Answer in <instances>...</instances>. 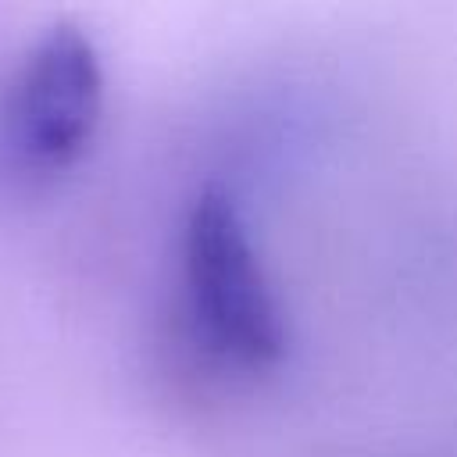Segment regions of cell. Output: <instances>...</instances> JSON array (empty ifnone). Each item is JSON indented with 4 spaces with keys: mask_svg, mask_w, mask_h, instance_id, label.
I'll return each mask as SVG.
<instances>
[{
    "mask_svg": "<svg viewBox=\"0 0 457 457\" xmlns=\"http://www.w3.org/2000/svg\"><path fill=\"white\" fill-rule=\"evenodd\" d=\"M179 293L189 343L221 371L257 375L286 357V314L250 239L221 189H204L179 232Z\"/></svg>",
    "mask_w": 457,
    "mask_h": 457,
    "instance_id": "obj_1",
    "label": "cell"
},
{
    "mask_svg": "<svg viewBox=\"0 0 457 457\" xmlns=\"http://www.w3.org/2000/svg\"><path fill=\"white\" fill-rule=\"evenodd\" d=\"M104 118V64L75 25L43 32L18 61L0 100V154L29 179L79 164Z\"/></svg>",
    "mask_w": 457,
    "mask_h": 457,
    "instance_id": "obj_2",
    "label": "cell"
}]
</instances>
